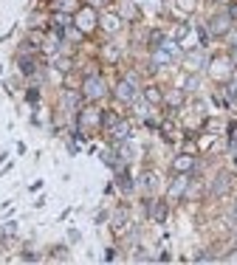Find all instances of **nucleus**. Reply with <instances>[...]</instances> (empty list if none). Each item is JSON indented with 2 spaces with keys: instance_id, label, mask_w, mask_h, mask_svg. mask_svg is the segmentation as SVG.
<instances>
[{
  "instance_id": "obj_1",
  "label": "nucleus",
  "mask_w": 237,
  "mask_h": 265,
  "mask_svg": "<svg viewBox=\"0 0 237 265\" xmlns=\"http://www.w3.org/2000/svg\"><path fill=\"white\" fill-rule=\"evenodd\" d=\"M104 91H108V88H104L102 76H88L85 85H82V96H85V99H102Z\"/></svg>"
},
{
  "instance_id": "obj_2",
  "label": "nucleus",
  "mask_w": 237,
  "mask_h": 265,
  "mask_svg": "<svg viewBox=\"0 0 237 265\" xmlns=\"http://www.w3.org/2000/svg\"><path fill=\"white\" fill-rule=\"evenodd\" d=\"M209 73H212L218 82L229 79V76H231V60H229V57H218V60H212V65H209Z\"/></svg>"
},
{
  "instance_id": "obj_3",
  "label": "nucleus",
  "mask_w": 237,
  "mask_h": 265,
  "mask_svg": "<svg viewBox=\"0 0 237 265\" xmlns=\"http://www.w3.org/2000/svg\"><path fill=\"white\" fill-rule=\"evenodd\" d=\"M136 85H133V79H122V82L116 85V99L119 102H127V104H133L136 102Z\"/></svg>"
},
{
  "instance_id": "obj_4",
  "label": "nucleus",
  "mask_w": 237,
  "mask_h": 265,
  "mask_svg": "<svg viewBox=\"0 0 237 265\" xmlns=\"http://www.w3.org/2000/svg\"><path fill=\"white\" fill-rule=\"evenodd\" d=\"M93 25H96V12H93V6H85L76 12V29L79 31H91Z\"/></svg>"
},
{
  "instance_id": "obj_5",
  "label": "nucleus",
  "mask_w": 237,
  "mask_h": 265,
  "mask_svg": "<svg viewBox=\"0 0 237 265\" xmlns=\"http://www.w3.org/2000/svg\"><path fill=\"white\" fill-rule=\"evenodd\" d=\"M229 23H231L229 14H215V17L209 20V31H212V34H226V31H229Z\"/></svg>"
},
{
  "instance_id": "obj_6",
  "label": "nucleus",
  "mask_w": 237,
  "mask_h": 265,
  "mask_svg": "<svg viewBox=\"0 0 237 265\" xmlns=\"http://www.w3.org/2000/svg\"><path fill=\"white\" fill-rule=\"evenodd\" d=\"M147 215H150L152 220H158V223H164V220H167V203H161V200H150V203H147Z\"/></svg>"
},
{
  "instance_id": "obj_7",
  "label": "nucleus",
  "mask_w": 237,
  "mask_h": 265,
  "mask_svg": "<svg viewBox=\"0 0 237 265\" xmlns=\"http://www.w3.org/2000/svg\"><path fill=\"white\" fill-rule=\"evenodd\" d=\"M231 189V175L229 172H220L218 178H215V183H212V192L215 195H226Z\"/></svg>"
},
{
  "instance_id": "obj_8",
  "label": "nucleus",
  "mask_w": 237,
  "mask_h": 265,
  "mask_svg": "<svg viewBox=\"0 0 237 265\" xmlns=\"http://www.w3.org/2000/svg\"><path fill=\"white\" fill-rule=\"evenodd\" d=\"M172 60H175V57H172L170 51L164 48V45H158V48H152V65H170Z\"/></svg>"
},
{
  "instance_id": "obj_9",
  "label": "nucleus",
  "mask_w": 237,
  "mask_h": 265,
  "mask_svg": "<svg viewBox=\"0 0 237 265\" xmlns=\"http://www.w3.org/2000/svg\"><path fill=\"white\" fill-rule=\"evenodd\" d=\"M183 65H187V71H198V68H203V54H201V51H189V54L183 57Z\"/></svg>"
},
{
  "instance_id": "obj_10",
  "label": "nucleus",
  "mask_w": 237,
  "mask_h": 265,
  "mask_svg": "<svg viewBox=\"0 0 237 265\" xmlns=\"http://www.w3.org/2000/svg\"><path fill=\"white\" fill-rule=\"evenodd\" d=\"M110 136H113V141H124L130 136V124L127 121H116V124L110 127Z\"/></svg>"
},
{
  "instance_id": "obj_11",
  "label": "nucleus",
  "mask_w": 237,
  "mask_h": 265,
  "mask_svg": "<svg viewBox=\"0 0 237 265\" xmlns=\"http://www.w3.org/2000/svg\"><path fill=\"white\" fill-rule=\"evenodd\" d=\"M192 167H195V158L192 155H178L175 161H172V169H175V172H189Z\"/></svg>"
},
{
  "instance_id": "obj_12",
  "label": "nucleus",
  "mask_w": 237,
  "mask_h": 265,
  "mask_svg": "<svg viewBox=\"0 0 237 265\" xmlns=\"http://www.w3.org/2000/svg\"><path fill=\"white\" fill-rule=\"evenodd\" d=\"M102 25H104V29L110 31V34H113V31H119V25H122V20L116 17V14H104V17H102Z\"/></svg>"
},
{
  "instance_id": "obj_13",
  "label": "nucleus",
  "mask_w": 237,
  "mask_h": 265,
  "mask_svg": "<svg viewBox=\"0 0 237 265\" xmlns=\"http://www.w3.org/2000/svg\"><path fill=\"white\" fill-rule=\"evenodd\" d=\"M54 9L57 12H76V0H54Z\"/></svg>"
},
{
  "instance_id": "obj_14",
  "label": "nucleus",
  "mask_w": 237,
  "mask_h": 265,
  "mask_svg": "<svg viewBox=\"0 0 237 265\" xmlns=\"http://www.w3.org/2000/svg\"><path fill=\"white\" fill-rule=\"evenodd\" d=\"M116 121H119V116H116L113 110H104V113L99 116V124H102V127H113Z\"/></svg>"
},
{
  "instance_id": "obj_15",
  "label": "nucleus",
  "mask_w": 237,
  "mask_h": 265,
  "mask_svg": "<svg viewBox=\"0 0 237 265\" xmlns=\"http://www.w3.org/2000/svg\"><path fill=\"white\" fill-rule=\"evenodd\" d=\"M183 189H187V178H183V172H181V178H175V183L170 187V195L175 198V195H183Z\"/></svg>"
},
{
  "instance_id": "obj_16",
  "label": "nucleus",
  "mask_w": 237,
  "mask_h": 265,
  "mask_svg": "<svg viewBox=\"0 0 237 265\" xmlns=\"http://www.w3.org/2000/svg\"><path fill=\"white\" fill-rule=\"evenodd\" d=\"M71 65H73V62L68 60V57H54V68H57V71L65 73V71H71Z\"/></svg>"
},
{
  "instance_id": "obj_17",
  "label": "nucleus",
  "mask_w": 237,
  "mask_h": 265,
  "mask_svg": "<svg viewBox=\"0 0 237 265\" xmlns=\"http://www.w3.org/2000/svg\"><path fill=\"white\" fill-rule=\"evenodd\" d=\"M34 68H37V62L31 57H20V71L23 73H34Z\"/></svg>"
},
{
  "instance_id": "obj_18",
  "label": "nucleus",
  "mask_w": 237,
  "mask_h": 265,
  "mask_svg": "<svg viewBox=\"0 0 237 265\" xmlns=\"http://www.w3.org/2000/svg\"><path fill=\"white\" fill-rule=\"evenodd\" d=\"M141 181H144V183H141V187H144L147 192H152V189L158 187V178H155V175H152V172H147L144 178H141Z\"/></svg>"
},
{
  "instance_id": "obj_19",
  "label": "nucleus",
  "mask_w": 237,
  "mask_h": 265,
  "mask_svg": "<svg viewBox=\"0 0 237 265\" xmlns=\"http://www.w3.org/2000/svg\"><path fill=\"white\" fill-rule=\"evenodd\" d=\"M119 187H122L124 192H130V189H133V181H130L127 172H119Z\"/></svg>"
},
{
  "instance_id": "obj_20",
  "label": "nucleus",
  "mask_w": 237,
  "mask_h": 265,
  "mask_svg": "<svg viewBox=\"0 0 237 265\" xmlns=\"http://www.w3.org/2000/svg\"><path fill=\"white\" fill-rule=\"evenodd\" d=\"M124 223H127V215H124V211H119V215H116V220H113V229L116 231H124Z\"/></svg>"
},
{
  "instance_id": "obj_21",
  "label": "nucleus",
  "mask_w": 237,
  "mask_h": 265,
  "mask_svg": "<svg viewBox=\"0 0 237 265\" xmlns=\"http://www.w3.org/2000/svg\"><path fill=\"white\" fill-rule=\"evenodd\" d=\"M144 99H147V102H161V93H158V88H147Z\"/></svg>"
},
{
  "instance_id": "obj_22",
  "label": "nucleus",
  "mask_w": 237,
  "mask_h": 265,
  "mask_svg": "<svg viewBox=\"0 0 237 265\" xmlns=\"http://www.w3.org/2000/svg\"><path fill=\"white\" fill-rule=\"evenodd\" d=\"M187 34H189V25H183V23H181V25L175 29V34H172V40H175V42H181Z\"/></svg>"
},
{
  "instance_id": "obj_23",
  "label": "nucleus",
  "mask_w": 237,
  "mask_h": 265,
  "mask_svg": "<svg viewBox=\"0 0 237 265\" xmlns=\"http://www.w3.org/2000/svg\"><path fill=\"white\" fill-rule=\"evenodd\" d=\"M62 102H65L68 108H76V104H79V96H76V93H73V91H68V93H65V99H62Z\"/></svg>"
},
{
  "instance_id": "obj_24",
  "label": "nucleus",
  "mask_w": 237,
  "mask_h": 265,
  "mask_svg": "<svg viewBox=\"0 0 237 265\" xmlns=\"http://www.w3.org/2000/svg\"><path fill=\"white\" fill-rule=\"evenodd\" d=\"M178 9L181 12H195V0H178Z\"/></svg>"
},
{
  "instance_id": "obj_25",
  "label": "nucleus",
  "mask_w": 237,
  "mask_h": 265,
  "mask_svg": "<svg viewBox=\"0 0 237 265\" xmlns=\"http://www.w3.org/2000/svg\"><path fill=\"white\" fill-rule=\"evenodd\" d=\"M150 42H152V48H158V45L164 42V34H161V31H152V34H150Z\"/></svg>"
},
{
  "instance_id": "obj_26",
  "label": "nucleus",
  "mask_w": 237,
  "mask_h": 265,
  "mask_svg": "<svg viewBox=\"0 0 237 265\" xmlns=\"http://www.w3.org/2000/svg\"><path fill=\"white\" fill-rule=\"evenodd\" d=\"M229 17L237 20V3H231V6H229Z\"/></svg>"
},
{
  "instance_id": "obj_27",
  "label": "nucleus",
  "mask_w": 237,
  "mask_h": 265,
  "mask_svg": "<svg viewBox=\"0 0 237 265\" xmlns=\"http://www.w3.org/2000/svg\"><path fill=\"white\" fill-rule=\"evenodd\" d=\"M91 6H102V3H108V0H88Z\"/></svg>"
},
{
  "instance_id": "obj_28",
  "label": "nucleus",
  "mask_w": 237,
  "mask_h": 265,
  "mask_svg": "<svg viewBox=\"0 0 237 265\" xmlns=\"http://www.w3.org/2000/svg\"><path fill=\"white\" fill-rule=\"evenodd\" d=\"M231 48L237 51V34H231Z\"/></svg>"
},
{
  "instance_id": "obj_29",
  "label": "nucleus",
  "mask_w": 237,
  "mask_h": 265,
  "mask_svg": "<svg viewBox=\"0 0 237 265\" xmlns=\"http://www.w3.org/2000/svg\"><path fill=\"white\" fill-rule=\"evenodd\" d=\"M229 259H231V262H237V254H231V257H229Z\"/></svg>"
},
{
  "instance_id": "obj_30",
  "label": "nucleus",
  "mask_w": 237,
  "mask_h": 265,
  "mask_svg": "<svg viewBox=\"0 0 237 265\" xmlns=\"http://www.w3.org/2000/svg\"><path fill=\"white\" fill-rule=\"evenodd\" d=\"M234 211H237V206H234Z\"/></svg>"
}]
</instances>
